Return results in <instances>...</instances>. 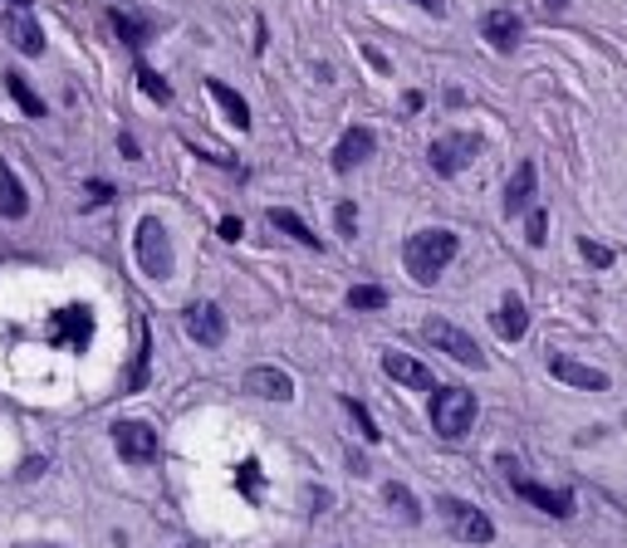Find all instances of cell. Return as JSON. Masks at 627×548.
<instances>
[{"mask_svg": "<svg viewBox=\"0 0 627 548\" xmlns=\"http://www.w3.org/2000/svg\"><path fill=\"white\" fill-rule=\"evenodd\" d=\"M456 250H460L456 231H446V225H431V231L407 235V245H402V264H407V274L417 284H437L441 274H446V264L456 260Z\"/></svg>", "mask_w": 627, "mask_h": 548, "instance_id": "6da1fadb", "label": "cell"}, {"mask_svg": "<svg viewBox=\"0 0 627 548\" xmlns=\"http://www.w3.org/2000/svg\"><path fill=\"white\" fill-rule=\"evenodd\" d=\"M133 254H137V270L147 274V279H172L176 260H172V235H167V225L157 221V215H143L133 231Z\"/></svg>", "mask_w": 627, "mask_h": 548, "instance_id": "7a4b0ae2", "label": "cell"}, {"mask_svg": "<svg viewBox=\"0 0 627 548\" xmlns=\"http://www.w3.org/2000/svg\"><path fill=\"white\" fill-rule=\"evenodd\" d=\"M495 465H500V475H505V485L515 489V495L525 499V505L544 509V514H554V519H574V509H578V495H574V489H549V485H534V479L519 475V460H509V456H500Z\"/></svg>", "mask_w": 627, "mask_h": 548, "instance_id": "3957f363", "label": "cell"}, {"mask_svg": "<svg viewBox=\"0 0 627 548\" xmlns=\"http://www.w3.org/2000/svg\"><path fill=\"white\" fill-rule=\"evenodd\" d=\"M476 391L466 387H441L437 397H431V431L446 440H460L470 431V421H476Z\"/></svg>", "mask_w": 627, "mask_h": 548, "instance_id": "277c9868", "label": "cell"}, {"mask_svg": "<svg viewBox=\"0 0 627 548\" xmlns=\"http://www.w3.org/2000/svg\"><path fill=\"white\" fill-rule=\"evenodd\" d=\"M437 514L446 519V528L460 538V544H476L485 548L495 538V524L485 519V509H476L470 499H456V495H437Z\"/></svg>", "mask_w": 627, "mask_h": 548, "instance_id": "5b68a950", "label": "cell"}, {"mask_svg": "<svg viewBox=\"0 0 627 548\" xmlns=\"http://www.w3.org/2000/svg\"><path fill=\"white\" fill-rule=\"evenodd\" d=\"M421 338H427L437 352H446L451 362H460V368H470V372L485 368V352H480V342L470 338L466 328H456V323H446V319H427V323H421Z\"/></svg>", "mask_w": 627, "mask_h": 548, "instance_id": "8992f818", "label": "cell"}, {"mask_svg": "<svg viewBox=\"0 0 627 548\" xmlns=\"http://www.w3.org/2000/svg\"><path fill=\"white\" fill-rule=\"evenodd\" d=\"M476 157H480V137H470V133H441V137H431V147H427V162L437 176L466 172Z\"/></svg>", "mask_w": 627, "mask_h": 548, "instance_id": "52a82bcc", "label": "cell"}, {"mask_svg": "<svg viewBox=\"0 0 627 548\" xmlns=\"http://www.w3.org/2000/svg\"><path fill=\"white\" fill-rule=\"evenodd\" d=\"M49 342L69 352H84L94 342V309L88 303H64V309L49 313Z\"/></svg>", "mask_w": 627, "mask_h": 548, "instance_id": "ba28073f", "label": "cell"}, {"mask_svg": "<svg viewBox=\"0 0 627 548\" xmlns=\"http://www.w3.org/2000/svg\"><path fill=\"white\" fill-rule=\"evenodd\" d=\"M113 450H118V460H127V465H152L157 460V431L147 426V421H133V416H123V421H113Z\"/></svg>", "mask_w": 627, "mask_h": 548, "instance_id": "9c48e42d", "label": "cell"}, {"mask_svg": "<svg viewBox=\"0 0 627 548\" xmlns=\"http://www.w3.org/2000/svg\"><path fill=\"white\" fill-rule=\"evenodd\" d=\"M480 39H485L495 54H515L519 39H525V20H519L515 10H505V5L485 10V15H480Z\"/></svg>", "mask_w": 627, "mask_h": 548, "instance_id": "30bf717a", "label": "cell"}, {"mask_svg": "<svg viewBox=\"0 0 627 548\" xmlns=\"http://www.w3.org/2000/svg\"><path fill=\"white\" fill-rule=\"evenodd\" d=\"M182 323H186V333H192L201 348H221L225 342V313H221V303H192V309L182 313Z\"/></svg>", "mask_w": 627, "mask_h": 548, "instance_id": "8fae6325", "label": "cell"}, {"mask_svg": "<svg viewBox=\"0 0 627 548\" xmlns=\"http://www.w3.org/2000/svg\"><path fill=\"white\" fill-rule=\"evenodd\" d=\"M378 152V133H372V127H348V133L339 137V147H333V172H353V166H362L368 162V157Z\"/></svg>", "mask_w": 627, "mask_h": 548, "instance_id": "7c38bea8", "label": "cell"}, {"mask_svg": "<svg viewBox=\"0 0 627 548\" xmlns=\"http://www.w3.org/2000/svg\"><path fill=\"white\" fill-rule=\"evenodd\" d=\"M549 377L568 382V387H578V391H607V372L588 368V362L568 358V352H554V358H549Z\"/></svg>", "mask_w": 627, "mask_h": 548, "instance_id": "4fadbf2b", "label": "cell"}, {"mask_svg": "<svg viewBox=\"0 0 627 548\" xmlns=\"http://www.w3.org/2000/svg\"><path fill=\"white\" fill-rule=\"evenodd\" d=\"M241 387L260 401H294V377L284 368H250Z\"/></svg>", "mask_w": 627, "mask_h": 548, "instance_id": "5bb4252c", "label": "cell"}, {"mask_svg": "<svg viewBox=\"0 0 627 548\" xmlns=\"http://www.w3.org/2000/svg\"><path fill=\"white\" fill-rule=\"evenodd\" d=\"M382 372H388L392 382H402V387H411V391H431V387H437L431 368H421V362L407 358V352H382Z\"/></svg>", "mask_w": 627, "mask_h": 548, "instance_id": "9a60e30c", "label": "cell"}, {"mask_svg": "<svg viewBox=\"0 0 627 548\" xmlns=\"http://www.w3.org/2000/svg\"><path fill=\"white\" fill-rule=\"evenodd\" d=\"M534 186H539L534 162H519L515 176L505 182V215H525L529 205H534Z\"/></svg>", "mask_w": 627, "mask_h": 548, "instance_id": "2e32d148", "label": "cell"}, {"mask_svg": "<svg viewBox=\"0 0 627 548\" xmlns=\"http://www.w3.org/2000/svg\"><path fill=\"white\" fill-rule=\"evenodd\" d=\"M490 323H495V333H500L505 342H519V338L529 333V309H525V299H519V294H505Z\"/></svg>", "mask_w": 627, "mask_h": 548, "instance_id": "e0dca14e", "label": "cell"}, {"mask_svg": "<svg viewBox=\"0 0 627 548\" xmlns=\"http://www.w3.org/2000/svg\"><path fill=\"white\" fill-rule=\"evenodd\" d=\"M0 215H5V221H25L29 215V196H25V186H20V176L10 172L5 157H0Z\"/></svg>", "mask_w": 627, "mask_h": 548, "instance_id": "ac0fdd59", "label": "cell"}, {"mask_svg": "<svg viewBox=\"0 0 627 548\" xmlns=\"http://www.w3.org/2000/svg\"><path fill=\"white\" fill-rule=\"evenodd\" d=\"M206 94H211L216 103L225 108V117H231V123L241 127V133H250V103H245V98L235 94L231 84H221V78H206Z\"/></svg>", "mask_w": 627, "mask_h": 548, "instance_id": "d6986e66", "label": "cell"}, {"mask_svg": "<svg viewBox=\"0 0 627 548\" xmlns=\"http://www.w3.org/2000/svg\"><path fill=\"white\" fill-rule=\"evenodd\" d=\"M5 35H10V45L25 49V54H45V29H39L25 10H15V15L5 20Z\"/></svg>", "mask_w": 627, "mask_h": 548, "instance_id": "ffe728a7", "label": "cell"}, {"mask_svg": "<svg viewBox=\"0 0 627 548\" xmlns=\"http://www.w3.org/2000/svg\"><path fill=\"white\" fill-rule=\"evenodd\" d=\"M270 225H274V231H284V235H290L294 245H304V250H323V240L309 231V225L299 221V215L290 211V205H270Z\"/></svg>", "mask_w": 627, "mask_h": 548, "instance_id": "44dd1931", "label": "cell"}, {"mask_svg": "<svg viewBox=\"0 0 627 548\" xmlns=\"http://www.w3.org/2000/svg\"><path fill=\"white\" fill-rule=\"evenodd\" d=\"M108 25L118 29V39H123L127 49H143L147 39H152V25H147V20H133L127 10H118V5L108 10Z\"/></svg>", "mask_w": 627, "mask_h": 548, "instance_id": "7402d4cb", "label": "cell"}, {"mask_svg": "<svg viewBox=\"0 0 627 548\" xmlns=\"http://www.w3.org/2000/svg\"><path fill=\"white\" fill-rule=\"evenodd\" d=\"M5 94L15 98L20 108H25V117H45V113H49V108H45V98H39L35 88H29V78L20 74V68H10V74H5Z\"/></svg>", "mask_w": 627, "mask_h": 548, "instance_id": "603a6c76", "label": "cell"}, {"mask_svg": "<svg viewBox=\"0 0 627 548\" xmlns=\"http://www.w3.org/2000/svg\"><path fill=\"white\" fill-rule=\"evenodd\" d=\"M382 499H388V509L402 519V524H421V505H417V495H411L402 479H392V485L382 489Z\"/></svg>", "mask_w": 627, "mask_h": 548, "instance_id": "cb8c5ba5", "label": "cell"}, {"mask_svg": "<svg viewBox=\"0 0 627 548\" xmlns=\"http://www.w3.org/2000/svg\"><path fill=\"white\" fill-rule=\"evenodd\" d=\"M348 309H353V313H378V309H388V289H382V284H353V289H348Z\"/></svg>", "mask_w": 627, "mask_h": 548, "instance_id": "d4e9b609", "label": "cell"}, {"mask_svg": "<svg viewBox=\"0 0 627 548\" xmlns=\"http://www.w3.org/2000/svg\"><path fill=\"white\" fill-rule=\"evenodd\" d=\"M343 411H348V416L358 421V436H362V440H372V446H378V440H382V431H378V421H372V411L362 407L358 397H343Z\"/></svg>", "mask_w": 627, "mask_h": 548, "instance_id": "484cf974", "label": "cell"}, {"mask_svg": "<svg viewBox=\"0 0 627 548\" xmlns=\"http://www.w3.org/2000/svg\"><path fill=\"white\" fill-rule=\"evenodd\" d=\"M137 88H143L152 103H172V88H167L162 74H157V68H147V64H137Z\"/></svg>", "mask_w": 627, "mask_h": 548, "instance_id": "4316f807", "label": "cell"}, {"mask_svg": "<svg viewBox=\"0 0 627 548\" xmlns=\"http://www.w3.org/2000/svg\"><path fill=\"white\" fill-rule=\"evenodd\" d=\"M525 215H529V221H525V240H529V245H534V250H539V245L549 240V211H544V205L534 201V205H529Z\"/></svg>", "mask_w": 627, "mask_h": 548, "instance_id": "83f0119b", "label": "cell"}, {"mask_svg": "<svg viewBox=\"0 0 627 548\" xmlns=\"http://www.w3.org/2000/svg\"><path fill=\"white\" fill-rule=\"evenodd\" d=\"M235 485H241V495L250 499H260V465H255V460H241V465H235Z\"/></svg>", "mask_w": 627, "mask_h": 548, "instance_id": "f1b7e54d", "label": "cell"}, {"mask_svg": "<svg viewBox=\"0 0 627 548\" xmlns=\"http://www.w3.org/2000/svg\"><path fill=\"white\" fill-rule=\"evenodd\" d=\"M333 231H339L343 240H353V235H358V205H353V201L333 205Z\"/></svg>", "mask_w": 627, "mask_h": 548, "instance_id": "f546056e", "label": "cell"}, {"mask_svg": "<svg viewBox=\"0 0 627 548\" xmlns=\"http://www.w3.org/2000/svg\"><path fill=\"white\" fill-rule=\"evenodd\" d=\"M578 254H583V260H588V264H593V270H607V264H613V260H617V254H613V250H607V245L588 240V235H583V240H578Z\"/></svg>", "mask_w": 627, "mask_h": 548, "instance_id": "4dcf8cb0", "label": "cell"}, {"mask_svg": "<svg viewBox=\"0 0 627 548\" xmlns=\"http://www.w3.org/2000/svg\"><path fill=\"white\" fill-rule=\"evenodd\" d=\"M88 201H94V205L113 201V186H108V182H88Z\"/></svg>", "mask_w": 627, "mask_h": 548, "instance_id": "1f68e13d", "label": "cell"}, {"mask_svg": "<svg viewBox=\"0 0 627 548\" xmlns=\"http://www.w3.org/2000/svg\"><path fill=\"white\" fill-rule=\"evenodd\" d=\"M241 235H245V225L235 221V215H225V221H221V240H231V245H235Z\"/></svg>", "mask_w": 627, "mask_h": 548, "instance_id": "d6a6232c", "label": "cell"}, {"mask_svg": "<svg viewBox=\"0 0 627 548\" xmlns=\"http://www.w3.org/2000/svg\"><path fill=\"white\" fill-rule=\"evenodd\" d=\"M402 108H407V113H421V108H427V94H417V88H407V94H402Z\"/></svg>", "mask_w": 627, "mask_h": 548, "instance_id": "836d02e7", "label": "cell"}, {"mask_svg": "<svg viewBox=\"0 0 627 548\" xmlns=\"http://www.w3.org/2000/svg\"><path fill=\"white\" fill-rule=\"evenodd\" d=\"M407 5H417V10H427V15H446V0H407Z\"/></svg>", "mask_w": 627, "mask_h": 548, "instance_id": "e575fe53", "label": "cell"}, {"mask_svg": "<svg viewBox=\"0 0 627 548\" xmlns=\"http://www.w3.org/2000/svg\"><path fill=\"white\" fill-rule=\"evenodd\" d=\"M362 54H368V64H372V68H382V74H392V64H388V59H382L372 45H362Z\"/></svg>", "mask_w": 627, "mask_h": 548, "instance_id": "d590c367", "label": "cell"}, {"mask_svg": "<svg viewBox=\"0 0 627 548\" xmlns=\"http://www.w3.org/2000/svg\"><path fill=\"white\" fill-rule=\"evenodd\" d=\"M118 147H123V157H133V162H137V142H133V133L118 137Z\"/></svg>", "mask_w": 627, "mask_h": 548, "instance_id": "8d00e7d4", "label": "cell"}, {"mask_svg": "<svg viewBox=\"0 0 627 548\" xmlns=\"http://www.w3.org/2000/svg\"><path fill=\"white\" fill-rule=\"evenodd\" d=\"M539 10H544V15H558V10H568V0H539Z\"/></svg>", "mask_w": 627, "mask_h": 548, "instance_id": "74e56055", "label": "cell"}, {"mask_svg": "<svg viewBox=\"0 0 627 548\" xmlns=\"http://www.w3.org/2000/svg\"><path fill=\"white\" fill-rule=\"evenodd\" d=\"M348 470H353V475H368V460L353 456V450H348Z\"/></svg>", "mask_w": 627, "mask_h": 548, "instance_id": "f35d334b", "label": "cell"}, {"mask_svg": "<svg viewBox=\"0 0 627 548\" xmlns=\"http://www.w3.org/2000/svg\"><path fill=\"white\" fill-rule=\"evenodd\" d=\"M5 5H10V10H29V0H5Z\"/></svg>", "mask_w": 627, "mask_h": 548, "instance_id": "ab89813d", "label": "cell"}, {"mask_svg": "<svg viewBox=\"0 0 627 548\" xmlns=\"http://www.w3.org/2000/svg\"><path fill=\"white\" fill-rule=\"evenodd\" d=\"M15 548H64V544H15Z\"/></svg>", "mask_w": 627, "mask_h": 548, "instance_id": "60d3db41", "label": "cell"}, {"mask_svg": "<svg viewBox=\"0 0 627 548\" xmlns=\"http://www.w3.org/2000/svg\"><path fill=\"white\" fill-rule=\"evenodd\" d=\"M182 548H196V544H182Z\"/></svg>", "mask_w": 627, "mask_h": 548, "instance_id": "b9f144b4", "label": "cell"}]
</instances>
